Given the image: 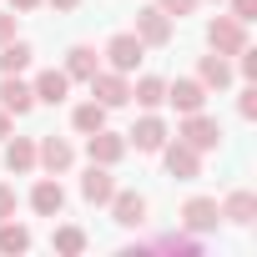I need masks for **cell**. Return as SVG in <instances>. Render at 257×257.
Returning a JSON list of instances; mask_svg holds the SVG:
<instances>
[{"label":"cell","mask_w":257,"mask_h":257,"mask_svg":"<svg viewBox=\"0 0 257 257\" xmlns=\"http://www.w3.org/2000/svg\"><path fill=\"white\" fill-rule=\"evenodd\" d=\"M157 6H162V11L172 16V21H182V16H192V11L202 6V0H157Z\"/></svg>","instance_id":"obj_28"},{"label":"cell","mask_w":257,"mask_h":257,"mask_svg":"<svg viewBox=\"0 0 257 257\" xmlns=\"http://www.w3.org/2000/svg\"><path fill=\"white\" fill-rule=\"evenodd\" d=\"M111 197H116V177H111V167L91 162V167L81 172V202H86V207H106Z\"/></svg>","instance_id":"obj_13"},{"label":"cell","mask_w":257,"mask_h":257,"mask_svg":"<svg viewBox=\"0 0 257 257\" xmlns=\"http://www.w3.org/2000/svg\"><path fill=\"white\" fill-rule=\"evenodd\" d=\"M46 6H56V11H76L81 0H46Z\"/></svg>","instance_id":"obj_34"},{"label":"cell","mask_w":257,"mask_h":257,"mask_svg":"<svg viewBox=\"0 0 257 257\" xmlns=\"http://www.w3.org/2000/svg\"><path fill=\"white\" fill-rule=\"evenodd\" d=\"M167 142H172V126H167V116H157V111H142V116L132 121V132H126V147L142 152V157H157Z\"/></svg>","instance_id":"obj_2"},{"label":"cell","mask_w":257,"mask_h":257,"mask_svg":"<svg viewBox=\"0 0 257 257\" xmlns=\"http://www.w3.org/2000/svg\"><path fill=\"white\" fill-rule=\"evenodd\" d=\"M182 227H187L192 237H207V232H217V227H222L217 197H187V202H182Z\"/></svg>","instance_id":"obj_9"},{"label":"cell","mask_w":257,"mask_h":257,"mask_svg":"<svg viewBox=\"0 0 257 257\" xmlns=\"http://www.w3.org/2000/svg\"><path fill=\"white\" fill-rule=\"evenodd\" d=\"M212 6H227V0H212Z\"/></svg>","instance_id":"obj_35"},{"label":"cell","mask_w":257,"mask_h":257,"mask_svg":"<svg viewBox=\"0 0 257 257\" xmlns=\"http://www.w3.org/2000/svg\"><path fill=\"white\" fill-rule=\"evenodd\" d=\"M71 81H91L96 71H101V56H96V46H71L66 51V66H61Z\"/></svg>","instance_id":"obj_21"},{"label":"cell","mask_w":257,"mask_h":257,"mask_svg":"<svg viewBox=\"0 0 257 257\" xmlns=\"http://www.w3.org/2000/svg\"><path fill=\"white\" fill-rule=\"evenodd\" d=\"M126 152H132V147H126V132H106V126H101V132H91V137H86V157H91V162H101V167L126 162Z\"/></svg>","instance_id":"obj_12"},{"label":"cell","mask_w":257,"mask_h":257,"mask_svg":"<svg viewBox=\"0 0 257 257\" xmlns=\"http://www.w3.org/2000/svg\"><path fill=\"white\" fill-rule=\"evenodd\" d=\"M237 116H242V121H257V81H247V86L237 91Z\"/></svg>","instance_id":"obj_27"},{"label":"cell","mask_w":257,"mask_h":257,"mask_svg":"<svg viewBox=\"0 0 257 257\" xmlns=\"http://www.w3.org/2000/svg\"><path fill=\"white\" fill-rule=\"evenodd\" d=\"M242 46H247V21H237V16H212L207 21V51L237 56Z\"/></svg>","instance_id":"obj_5"},{"label":"cell","mask_w":257,"mask_h":257,"mask_svg":"<svg viewBox=\"0 0 257 257\" xmlns=\"http://www.w3.org/2000/svg\"><path fill=\"white\" fill-rule=\"evenodd\" d=\"M227 6H232L227 16H237V21H252L257 16V0H227Z\"/></svg>","instance_id":"obj_31"},{"label":"cell","mask_w":257,"mask_h":257,"mask_svg":"<svg viewBox=\"0 0 257 257\" xmlns=\"http://www.w3.org/2000/svg\"><path fill=\"white\" fill-rule=\"evenodd\" d=\"M207 86L197 81V76H177V81H167V106L177 111V116H187V111H202L207 106Z\"/></svg>","instance_id":"obj_11"},{"label":"cell","mask_w":257,"mask_h":257,"mask_svg":"<svg viewBox=\"0 0 257 257\" xmlns=\"http://www.w3.org/2000/svg\"><path fill=\"white\" fill-rule=\"evenodd\" d=\"M157 157H162L167 177H177V182H197V177H202V152H197V147H187V142H177V137H172Z\"/></svg>","instance_id":"obj_6"},{"label":"cell","mask_w":257,"mask_h":257,"mask_svg":"<svg viewBox=\"0 0 257 257\" xmlns=\"http://www.w3.org/2000/svg\"><path fill=\"white\" fill-rule=\"evenodd\" d=\"M16 31H21V16H16V11H0V46L16 41Z\"/></svg>","instance_id":"obj_30"},{"label":"cell","mask_w":257,"mask_h":257,"mask_svg":"<svg viewBox=\"0 0 257 257\" xmlns=\"http://www.w3.org/2000/svg\"><path fill=\"white\" fill-rule=\"evenodd\" d=\"M31 61H36V51H31L21 36L0 46V76H26V71H31Z\"/></svg>","instance_id":"obj_23"},{"label":"cell","mask_w":257,"mask_h":257,"mask_svg":"<svg viewBox=\"0 0 257 257\" xmlns=\"http://www.w3.org/2000/svg\"><path fill=\"white\" fill-rule=\"evenodd\" d=\"M86 86H91V96H96L106 111H116V106H126V101H132V76H121V71H111V66H101Z\"/></svg>","instance_id":"obj_7"},{"label":"cell","mask_w":257,"mask_h":257,"mask_svg":"<svg viewBox=\"0 0 257 257\" xmlns=\"http://www.w3.org/2000/svg\"><path fill=\"white\" fill-rule=\"evenodd\" d=\"M11 132H16V116H11V111H6V106H0V142H6V137H11Z\"/></svg>","instance_id":"obj_33"},{"label":"cell","mask_w":257,"mask_h":257,"mask_svg":"<svg viewBox=\"0 0 257 257\" xmlns=\"http://www.w3.org/2000/svg\"><path fill=\"white\" fill-rule=\"evenodd\" d=\"M197 81H202L207 91H227V86L237 81L232 56H217V51H212V56H202V61H197Z\"/></svg>","instance_id":"obj_18"},{"label":"cell","mask_w":257,"mask_h":257,"mask_svg":"<svg viewBox=\"0 0 257 257\" xmlns=\"http://www.w3.org/2000/svg\"><path fill=\"white\" fill-rule=\"evenodd\" d=\"M132 31H137V41H142L147 51H167V46H172V36H177V21H172L162 6H142Z\"/></svg>","instance_id":"obj_3"},{"label":"cell","mask_w":257,"mask_h":257,"mask_svg":"<svg viewBox=\"0 0 257 257\" xmlns=\"http://www.w3.org/2000/svg\"><path fill=\"white\" fill-rule=\"evenodd\" d=\"M106 207H111V222H116V227H126V232L147 227V212H152L142 192H126V187H116V197H111Z\"/></svg>","instance_id":"obj_10"},{"label":"cell","mask_w":257,"mask_h":257,"mask_svg":"<svg viewBox=\"0 0 257 257\" xmlns=\"http://www.w3.org/2000/svg\"><path fill=\"white\" fill-rule=\"evenodd\" d=\"M0 106H6L16 121L31 116V111H36V91H31V81H26V76H0Z\"/></svg>","instance_id":"obj_16"},{"label":"cell","mask_w":257,"mask_h":257,"mask_svg":"<svg viewBox=\"0 0 257 257\" xmlns=\"http://www.w3.org/2000/svg\"><path fill=\"white\" fill-rule=\"evenodd\" d=\"M51 247H56L61 257H81V252L91 247V237H86V232H81L76 222H61V227L51 232Z\"/></svg>","instance_id":"obj_25"},{"label":"cell","mask_w":257,"mask_h":257,"mask_svg":"<svg viewBox=\"0 0 257 257\" xmlns=\"http://www.w3.org/2000/svg\"><path fill=\"white\" fill-rule=\"evenodd\" d=\"M36 167L51 172V177H66V172L76 167V142H66V137H41V142H36Z\"/></svg>","instance_id":"obj_8"},{"label":"cell","mask_w":257,"mask_h":257,"mask_svg":"<svg viewBox=\"0 0 257 257\" xmlns=\"http://www.w3.org/2000/svg\"><path fill=\"white\" fill-rule=\"evenodd\" d=\"M101 56H106V66L111 71H121V76H132L142 61H147V46L137 41V31H116L106 46H101Z\"/></svg>","instance_id":"obj_4"},{"label":"cell","mask_w":257,"mask_h":257,"mask_svg":"<svg viewBox=\"0 0 257 257\" xmlns=\"http://www.w3.org/2000/svg\"><path fill=\"white\" fill-rule=\"evenodd\" d=\"M0 147H6V152H0V162H6L11 177H31V172H36V137H16V132H11Z\"/></svg>","instance_id":"obj_15"},{"label":"cell","mask_w":257,"mask_h":257,"mask_svg":"<svg viewBox=\"0 0 257 257\" xmlns=\"http://www.w3.org/2000/svg\"><path fill=\"white\" fill-rule=\"evenodd\" d=\"M31 91H36V106H61V101L71 96V76L56 71V66H46V71H36Z\"/></svg>","instance_id":"obj_17"},{"label":"cell","mask_w":257,"mask_h":257,"mask_svg":"<svg viewBox=\"0 0 257 257\" xmlns=\"http://www.w3.org/2000/svg\"><path fill=\"white\" fill-rule=\"evenodd\" d=\"M31 212L36 217H61L66 212V187H61V177H36V187H31Z\"/></svg>","instance_id":"obj_14"},{"label":"cell","mask_w":257,"mask_h":257,"mask_svg":"<svg viewBox=\"0 0 257 257\" xmlns=\"http://www.w3.org/2000/svg\"><path fill=\"white\" fill-rule=\"evenodd\" d=\"M157 247H162V252H202V237H192L187 227H177V232H162Z\"/></svg>","instance_id":"obj_26"},{"label":"cell","mask_w":257,"mask_h":257,"mask_svg":"<svg viewBox=\"0 0 257 257\" xmlns=\"http://www.w3.org/2000/svg\"><path fill=\"white\" fill-rule=\"evenodd\" d=\"M177 142H187V147H197V152L207 157V152L222 147V121L207 116V106H202V111H187V116L177 121Z\"/></svg>","instance_id":"obj_1"},{"label":"cell","mask_w":257,"mask_h":257,"mask_svg":"<svg viewBox=\"0 0 257 257\" xmlns=\"http://www.w3.org/2000/svg\"><path fill=\"white\" fill-rule=\"evenodd\" d=\"M31 227L26 222H16V217H6V222H0V252H6V257H21V252H31Z\"/></svg>","instance_id":"obj_24"},{"label":"cell","mask_w":257,"mask_h":257,"mask_svg":"<svg viewBox=\"0 0 257 257\" xmlns=\"http://www.w3.org/2000/svg\"><path fill=\"white\" fill-rule=\"evenodd\" d=\"M132 101H137L142 111H162V106H167V81H162V76H137V81H132Z\"/></svg>","instance_id":"obj_22"},{"label":"cell","mask_w":257,"mask_h":257,"mask_svg":"<svg viewBox=\"0 0 257 257\" xmlns=\"http://www.w3.org/2000/svg\"><path fill=\"white\" fill-rule=\"evenodd\" d=\"M16 207H21L16 187H11V182H0V222H6V217H16Z\"/></svg>","instance_id":"obj_29"},{"label":"cell","mask_w":257,"mask_h":257,"mask_svg":"<svg viewBox=\"0 0 257 257\" xmlns=\"http://www.w3.org/2000/svg\"><path fill=\"white\" fill-rule=\"evenodd\" d=\"M217 212H222V222H232V227H252V217H257V197H252L247 187H237V192H227V197L217 202Z\"/></svg>","instance_id":"obj_19"},{"label":"cell","mask_w":257,"mask_h":257,"mask_svg":"<svg viewBox=\"0 0 257 257\" xmlns=\"http://www.w3.org/2000/svg\"><path fill=\"white\" fill-rule=\"evenodd\" d=\"M6 6H11V11H16V16H31V11H36V6H46V0H6Z\"/></svg>","instance_id":"obj_32"},{"label":"cell","mask_w":257,"mask_h":257,"mask_svg":"<svg viewBox=\"0 0 257 257\" xmlns=\"http://www.w3.org/2000/svg\"><path fill=\"white\" fill-rule=\"evenodd\" d=\"M101 126H106V106H101L96 96L71 106V132H76V137H91V132H101Z\"/></svg>","instance_id":"obj_20"}]
</instances>
